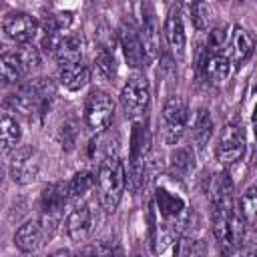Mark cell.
Listing matches in <instances>:
<instances>
[{
	"instance_id": "ffe728a7",
	"label": "cell",
	"mask_w": 257,
	"mask_h": 257,
	"mask_svg": "<svg viewBox=\"0 0 257 257\" xmlns=\"http://www.w3.org/2000/svg\"><path fill=\"white\" fill-rule=\"evenodd\" d=\"M211 135H213V116H211L209 108L201 106V108H197V112L193 116L191 139H193L197 149H205V145L209 143Z\"/></svg>"
},
{
	"instance_id": "ac0fdd59",
	"label": "cell",
	"mask_w": 257,
	"mask_h": 257,
	"mask_svg": "<svg viewBox=\"0 0 257 257\" xmlns=\"http://www.w3.org/2000/svg\"><path fill=\"white\" fill-rule=\"evenodd\" d=\"M88 80H90V68H88L84 62L64 64V66H60V70H58V82H60L66 90H70V92L80 90Z\"/></svg>"
},
{
	"instance_id": "e0dca14e",
	"label": "cell",
	"mask_w": 257,
	"mask_h": 257,
	"mask_svg": "<svg viewBox=\"0 0 257 257\" xmlns=\"http://www.w3.org/2000/svg\"><path fill=\"white\" fill-rule=\"evenodd\" d=\"M209 199H211V205L213 209L217 207H227V205H233V183H231V177L227 171H219L213 175L211 183H209Z\"/></svg>"
},
{
	"instance_id": "52a82bcc",
	"label": "cell",
	"mask_w": 257,
	"mask_h": 257,
	"mask_svg": "<svg viewBox=\"0 0 257 257\" xmlns=\"http://www.w3.org/2000/svg\"><path fill=\"white\" fill-rule=\"evenodd\" d=\"M155 203H157V209L163 217V225L173 229L177 233V227L175 223L177 221H185V213H187V201L181 193L173 191L171 187H167L165 183H159L157 189H155Z\"/></svg>"
},
{
	"instance_id": "836d02e7",
	"label": "cell",
	"mask_w": 257,
	"mask_h": 257,
	"mask_svg": "<svg viewBox=\"0 0 257 257\" xmlns=\"http://www.w3.org/2000/svg\"><path fill=\"white\" fill-rule=\"evenodd\" d=\"M133 257H143V255H141V253L137 251V253H133Z\"/></svg>"
},
{
	"instance_id": "d4e9b609",
	"label": "cell",
	"mask_w": 257,
	"mask_h": 257,
	"mask_svg": "<svg viewBox=\"0 0 257 257\" xmlns=\"http://www.w3.org/2000/svg\"><path fill=\"white\" fill-rule=\"evenodd\" d=\"M239 217H241V221L249 227V229H253V225H255V217H257V193H255V187L251 185L245 193H243V197H241V201H239Z\"/></svg>"
},
{
	"instance_id": "f546056e",
	"label": "cell",
	"mask_w": 257,
	"mask_h": 257,
	"mask_svg": "<svg viewBox=\"0 0 257 257\" xmlns=\"http://www.w3.org/2000/svg\"><path fill=\"white\" fill-rule=\"evenodd\" d=\"M90 257H112V249L104 243H96L94 247H90Z\"/></svg>"
},
{
	"instance_id": "d6a6232c",
	"label": "cell",
	"mask_w": 257,
	"mask_h": 257,
	"mask_svg": "<svg viewBox=\"0 0 257 257\" xmlns=\"http://www.w3.org/2000/svg\"><path fill=\"white\" fill-rule=\"evenodd\" d=\"M78 257H90V249H84V251H82Z\"/></svg>"
},
{
	"instance_id": "4fadbf2b",
	"label": "cell",
	"mask_w": 257,
	"mask_h": 257,
	"mask_svg": "<svg viewBox=\"0 0 257 257\" xmlns=\"http://www.w3.org/2000/svg\"><path fill=\"white\" fill-rule=\"evenodd\" d=\"M165 38L169 48L173 50L175 56L183 58L185 54V46H187V34H185V24H183V14L179 6H173L165 18Z\"/></svg>"
},
{
	"instance_id": "9a60e30c",
	"label": "cell",
	"mask_w": 257,
	"mask_h": 257,
	"mask_svg": "<svg viewBox=\"0 0 257 257\" xmlns=\"http://www.w3.org/2000/svg\"><path fill=\"white\" fill-rule=\"evenodd\" d=\"M141 44L145 50V58L147 60H155L159 54V32L155 26V14L149 6H143V20H141Z\"/></svg>"
},
{
	"instance_id": "7c38bea8",
	"label": "cell",
	"mask_w": 257,
	"mask_h": 257,
	"mask_svg": "<svg viewBox=\"0 0 257 257\" xmlns=\"http://www.w3.org/2000/svg\"><path fill=\"white\" fill-rule=\"evenodd\" d=\"M118 44L124 52V58H126L128 66L141 68L147 62L145 50H143V44H141V36H139V30L135 28V24L122 22L118 26Z\"/></svg>"
},
{
	"instance_id": "6da1fadb",
	"label": "cell",
	"mask_w": 257,
	"mask_h": 257,
	"mask_svg": "<svg viewBox=\"0 0 257 257\" xmlns=\"http://www.w3.org/2000/svg\"><path fill=\"white\" fill-rule=\"evenodd\" d=\"M54 94H56V86H54L52 78L38 76L28 82H22L16 88V92L10 94L8 104L12 106V110H16L28 118L42 116L50 108Z\"/></svg>"
},
{
	"instance_id": "d6986e66",
	"label": "cell",
	"mask_w": 257,
	"mask_h": 257,
	"mask_svg": "<svg viewBox=\"0 0 257 257\" xmlns=\"http://www.w3.org/2000/svg\"><path fill=\"white\" fill-rule=\"evenodd\" d=\"M201 68L209 80L223 82L231 72V62L225 52H205V58L201 60Z\"/></svg>"
},
{
	"instance_id": "1f68e13d",
	"label": "cell",
	"mask_w": 257,
	"mask_h": 257,
	"mask_svg": "<svg viewBox=\"0 0 257 257\" xmlns=\"http://www.w3.org/2000/svg\"><path fill=\"white\" fill-rule=\"evenodd\" d=\"M50 257H70V253H68L66 249H60V251H56V253H52Z\"/></svg>"
},
{
	"instance_id": "8992f818",
	"label": "cell",
	"mask_w": 257,
	"mask_h": 257,
	"mask_svg": "<svg viewBox=\"0 0 257 257\" xmlns=\"http://www.w3.org/2000/svg\"><path fill=\"white\" fill-rule=\"evenodd\" d=\"M245 155V135L243 128L235 122H229L221 128V135L217 139V147H215V157L221 165L229 167L235 165L237 161H241Z\"/></svg>"
},
{
	"instance_id": "5b68a950",
	"label": "cell",
	"mask_w": 257,
	"mask_h": 257,
	"mask_svg": "<svg viewBox=\"0 0 257 257\" xmlns=\"http://www.w3.org/2000/svg\"><path fill=\"white\" fill-rule=\"evenodd\" d=\"M114 114V102L108 92L94 88L84 100V122L92 131H104Z\"/></svg>"
},
{
	"instance_id": "603a6c76",
	"label": "cell",
	"mask_w": 257,
	"mask_h": 257,
	"mask_svg": "<svg viewBox=\"0 0 257 257\" xmlns=\"http://www.w3.org/2000/svg\"><path fill=\"white\" fill-rule=\"evenodd\" d=\"M195 167V157L191 153V149L187 147H179L171 153V171L175 175V179H183L185 175H189Z\"/></svg>"
},
{
	"instance_id": "ba28073f",
	"label": "cell",
	"mask_w": 257,
	"mask_h": 257,
	"mask_svg": "<svg viewBox=\"0 0 257 257\" xmlns=\"http://www.w3.org/2000/svg\"><path fill=\"white\" fill-rule=\"evenodd\" d=\"M40 173V153L32 145L18 147L10 157V177L18 185L34 183Z\"/></svg>"
},
{
	"instance_id": "44dd1931",
	"label": "cell",
	"mask_w": 257,
	"mask_h": 257,
	"mask_svg": "<svg viewBox=\"0 0 257 257\" xmlns=\"http://www.w3.org/2000/svg\"><path fill=\"white\" fill-rule=\"evenodd\" d=\"M24 68L16 56V52H0V88L16 84L24 76Z\"/></svg>"
},
{
	"instance_id": "4316f807",
	"label": "cell",
	"mask_w": 257,
	"mask_h": 257,
	"mask_svg": "<svg viewBox=\"0 0 257 257\" xmlns=\"http://www.w3.org/2000/svg\"><path fill=\"white\" fill-rule=\"evenodd\" d=\"M189 12H191L189 14L191 22L197 30H205L209 26V22L213 20V16H215V8L209 2H195V4L189 6Z\"/></svg>"
},
{
	"instance_id": "3957f363",
	"label": "cell",
	"mask_w": 257,
	"mask_h": 257,
	"mask_svg": "<svg viewBox=\"0 0 257 257\" xmlns=\"http://www.w3.org/2000/svg\"><path fill=\"white\" fill-rule=\"evenodd\" d=\"M189 124V106L187 100L179 94H173L165 100L161 110V137L167 145H177Z\"/></svg>"
},
{
	"instance_id": "7a4b0ae2",
	"label": "cell",
	"mask_w": 257,
	"mask_h": 257,
	"mask_svg": "<svg viewBox=\"0 0 257 257\" xmlns=\"http://www.w3.org/2000/svg\"><path fill=\"white\" fill-rule=\"evenodd\" d=\"M94 187L98 193L100 207L106 213H114L120 203V197L124 193V187H126V173H124V165L118 155L104 157L98 163Z\"/></svg>"
},
{
	"instance_id": "83f0119b",
	"label": "cell",
	"mask_w": 257,
	"mask_h": 257,
	"mask_svg": "<svg viewBox=\"0 0 257 257\" xmlns=\"http://www.w3.org/2000/svg\"><path fill=\"white\" fill-rule=\"evenodd\" d=\"M16 56H18V60H20L24 72H30L32 68L40 66V48L34 46L32 42H28V44H20L18 50H16Z\"/></svg>"
},
{
	"instance_id": "9c48e42d",
	"label": "cell",
	"mask_w": 257,
	"mask_h": 257,
	"mask_svg": "<svg viewBox=\"0 0 257 257\" xmlns=\"http://www.w3.org/2000/svg\"><path fill=\"white\" fill-rule=\"evenodd\" d=\"M4 34L16 44H28L38 34V20L26 12H8L2 20Z\"/></svg>"
},
{
	"instance_id": "30bf717a",
	"label": "cell",
	"mask_w": 257,
	"mask_h": 257,
	"mask_svg": "<svg viewBox=\"0 0 257 257\" xmlns=\"http://www.w3.org/2000/svg\"><path fill=\"white\" fill-rule=\"evenodd\" d=\"M50 237V233L46 231V227L40 223V219H30L26 223H22L16 233H14V245L22 251V253H34L38 251Z\"/></svg>"
},
{
	"instance_id": "8fae6325",
	"label": "cell",
	"mask_w": 257,
	"mask_h": 257,
	"mask_svg": "<svg viewBox=\"0 0 257 257\" xmlns=\"http://www.w3.org/2000/svg\"><path fill=\"white\" fill-rule=\"evenodd\" d=\"M64 229H66V235L80 243V241H86L88 235L92 233L94 229V217H92V209L90 205L82 203V205H76L68 217H66V223H64Z\"/></svg>"
},
{
	"instance_id": "2e32d148",
	"label": "cell",
	"mask_w": 257,
	"mask_h": 257,
	"mask_svg": "<svg viewBox=\"0 0 257 257\" xmlns=\"http://www.w3.org/2000/svg\"><path fill=\"white\" fill-rule=\"evenodd\" d=\"M52 56L56 58V62L60 66L72 64V62H82V42H80V38L74 36V34H60L54 48H52Z\"/></svg>"
},
{
	"instance_id": "484cf974",
	"label": "cell",
	"mask_w": 257,
	"mask_h": 257,
	"mask_svg": "<svg viewBox=\"0 0 257 257\" xmlns=\"http://www.w3.org/2000/svg\"><path fill=\"white\" fill-rule=\"evenodd\" d=\"M94 185H96V177H94L90 171H80V173H76V175L68 181L70 199H80V197H84L90 189H94Z\"/></svg>"
},
{
	"instance_id": "f1b7e54d",
	"label": "cell",
	"mask_w": 257,
	"mask_h": 257,
	"mask_svg": "<svg viewBox=\"0 0 257 257\" xmlns=\"http://www.w3.org/2000/svg\"><path fill=\"white\" fill-rule=\"evenodd\" d=\"M225 42H227V32H225V28H213V30H209V36H207V50H205V52H223Z\"/></svg>"
},
{
	"instance_id": "277c9868",
	"label": "cell",
	"mask_w": 257,
	"mask_h": 257,
	"mask_svg": "<svg viewBox=\"0 0 257 257\" xmlns=\"http://www.w3.org/2000/svg\"><path fill=\"white\" fill-rule=\"evenodd\" d=\"M151 102V88L149 80L143 74H133L120 88V104L128 118H139L145 114Z\"/></svg>"
},
{
	"instance_id": "7402d4cb",
	"label": "cell",
	"mask_w": 257,
	"mask_h": 257,
	"mask_svg": "<svg viewBox=\"0 0 257 257\" xmlns=\"http://www.w3.org/2000/svg\"><path fill=\"white\" fill-rule=\"evenodd\" d=\"M22 137V128L18 124V120L10 114H2L0 116V153H8L12 151Z\"/></svg>"
},
{
	"instance_id": "cb8c5ba5",
	"label": "cell",
	"mask_w": 257,
	"mask_h": 257,
	"mask_svg": "<svg viewBox=\"0 0 257 257\" xmlns=\"http://www.w3.org/2000/svg\"><path fill=\"white\" fill-rule=\"evenodd\" d=\"M94 68L104 80H112L116 74V60L114 54L106 46H98L94 52Z\"/></svg>"
},
{
	"instance_id": "4dcf8cb0",
	"label": "cell",
	"mask_w": 257,
	"mask_h": 257,
	"mask_svg": "<svg viewBox=\"0 0 257 257\" xmlns=\"http://www.w3.org/2000/svg\"><path fill=\"white\" fill-rule=\"evenodd\" d=\"M112 257H126L124 255V251H122V247L120 245H116L114 249H112Z\"/></svg>"
},
{
	"instance_id": "5bb4252c",
	"label": "cell",
	"mask_w": 257,
	"mask_h": 257,
	"mask_svg": "<svg viewBox=\"0 0 257 257\" xmlns=\"http://www.w3.org/2000/svg\"><path fill=\"white\" fill-rule=\"evenodd\" d=\"M253 48H255V36L247 28L235 26L229 36V62L231 64L247 62L249 56L253 54Z\"/></svg>"
}]
</instances>
